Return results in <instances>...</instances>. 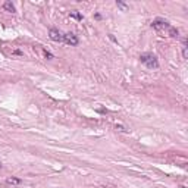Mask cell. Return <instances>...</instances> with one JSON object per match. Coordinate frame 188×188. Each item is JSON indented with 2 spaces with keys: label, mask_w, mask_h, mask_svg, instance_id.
Here are the masks:
<instances>
[{
  "label": "cell",
  "mask_w": 188,
  "mask_h": 188,
  "mask_svg": "<svg viewBox=\"0 0 188 188\" xmlns=\"http://www.w3.org/2000/svg\"><path fill=\"white\" fill-rule=\"evenodd\" d=\"M151 28H153L160 37H172V38H175V37H178V34H179L178 29L175 27H172L168 21L160 19V18H159V19H155L151 22Z\"/></svg>",
  "instance_id": "cell-1"
},
{
  "label": "cell",
  "mask_w": 188,
  "mask_h": 188,
  "mask_svg": "<svg viewBox=\"0 0 188 188\" xmlns=\"http://www.w3.org/2000/svg\"><path fill=\"white\" fill-rule=\"evenodd\" d=\"M140 61L148 69H157L159 68V61H157V57L153 53H143L140 56Z\"/></svg>",
  "instance_id": "cell-2"
},
{
  "label": "cell",
  "mask_w": 188,
  "mask_h": 188,
  "mask_svg": "<svg viewBox=\"0 0 188 188\" xmlns=\"http://www.w3.org/2000/svg\"><path fill=\"white\" fill-rule=\"evenodd\" d=\"M63 41H65L66 44H69V46H78V43H80L78 37H76V35H75L74 33H66V34H63Z\"/></svg>",
  "instance_id": "cell-3"
},
{
  "label": "cell",
  "mask_w": 188,
  "mask_h": 188,
  "mask_svg": "<svg viewBox=\"0 0 188 188\" xmlns=\"http://www.w3.org/2000/svg\"><path fill=\"white\" fill-rule=\"evenodd\" d=\"M49 37H50V40L52 41H57V43L63 41V34H62L59 29H56V28H50Z\"/></svg>",
  "instance_id": "cell-4"
},
{
  "label": "cell",
  "mask_w": 188,
  "mask_h": 188,
  "mask_svg": "<svg viewBox=\"0 0 188 188\" xmlns=\"http://www.w3.org/2000/svg\"><path fill=\"white\" fill-rule=\"evenodd\" d=\"M3 9H5L6 12H12V14H14V12H16V9H15L14 3H12V2H9V0L3 3Z\"/></svg>",
  "instance_id": "cell-5"
},
{
  "label": "cell",
  "mask_w": 188,
  "mask_h": 188,
  "mask_svg": "<svg viewBox=\"0 0 188 188\" xmlns=\"http://www.w3.org/2000/svg\"><path fill=\"white\" fill-rule=\"evenodd\" d=\"M7 184H10V185H19V184H22V179H19V178H15V176H10V178H7L6 179Z\"/></svg>",
  "instance_id": "cell-6"
},
{
  "label": "cell",
  "mask_w": 188,
  "mask_h": 188,
  "mask_svg": "<svg viewBox=\"0 0 188 188\" xmlns=\"http://www.w3.org/2000/svg\"><path fill=\"white\" fill-rule=\"evenodd\" d=\"M69 16H71V18H75V19H78V21H82V15H81L78 10H72V12L69 14Z\"/></svg>",
  "instance_id": "cell-7"
},
{
  "label": "cell",
  "mask_w": 188,
  "mask_h": 188,
  "mask_svg": "<svg viewBox=\"0 0 188 188\" xmlns=\"http://www.w3.org/2000/svg\"><path fill=\"white\" fill-rule=\"evenodd\" d=\"M116 6L119 7V9H122L123 12H127L128 9H129V6H128V5H125V3H123V2H121V0H118V2H116Z\"/></svg>",
  "instance_id": "cell-8"
},
{
  "label": "cell",
  "mask_w": 188,
  "mask_h": 188,
  "mask_svg": "<svg viewBox=\"0 0 188 188\" xmlns=\"http://www.w3.org/2000/svg\"><path fill=\"white\" fill-rule=\"evenodd\" d=\"M116 129H118L119 132H128V129L125 127H122V125H116Z\"/></svg>",
  "instance_id": "cell-9"
},
{
  "label": "cell",
  "mask_w": 188,
  "mask_h": 188,
  "mask_svg": "<svg viewBox=\"0 0 188 188\" xmlns=\"http://www.w3.org/2000/svg\"><path fill=\"white\" fill-rule=\"evenodd\" d=\"M46 53V57H49V59H53V54L52 53H49V52H44Z\"/></svg>",
  "instance_id": "cell-10"
},
{
  "label": "cell",
  "mask_w": 188,
  "mask_h": 188,
  "mask_svg": "<svg viewBox=\"0 0 188 188\" xmlns=\"http://www.w3.org/2000/svg\"><path fill=\"white\" fill-rule=\"evenodd\" d=\"M0 166H2V163H0Z\"/></svg>",
  "instance_id": "cell-11"
}]
</instances>
